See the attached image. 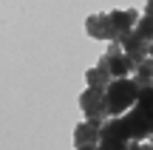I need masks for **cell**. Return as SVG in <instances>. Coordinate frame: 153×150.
<instances>
[{"label": "cell", "mask_w": 153, "mask_h": 150, "mask_svg": "<svg viewBox=\"0 0 153 150\" xmlns=\"http://www.w3.org/2000/svg\"><path fill=\"white\" fill-rule=\"evenodd\" d=\"M136 23H139V14L133 9H116V11H108V14H91L85 20V31L97 40L119 43L125 34L133 31Z\"/></svg>", "instance_id": "6da1fadb"}, {"label": "cell", "mask_w": 153, "mask_h": 150, "mask_svg": "<svg viewBox=\"0 0 153 150\" xmlns=\"http://www.w3.org/2000/svg\"><path fill=\"white\" fill-rule=\"evenodd\" d=\"M139 91L142 85L131 77H116L111 79V85L105 88V102H108V113L111 116H122L125 111H131L139 102Z\"/></svg>", "instance_id": "7a4b0ae2"}, {"label": "cell", "mask_w": 153, "mask_h": 150, "mask_svg": "<svg viewBox=\"0 0 153 150\" xmlns=\"http://www.w3.org/2000/svg\"><path fill=\"white\" fill-rule=\"evenodd\" d=\"M99 68H102V71H108L111 77L116 79V77H128L136 65H133V60L125 54L122 43H111V48L99 57Z\"/></svg>", "instance_id": "3957f363"}, {"label": "cell", "mask_w": 153, "mask_h": 150, "mask_svg": "<svg viewBox=\"0 0 153 150\" xmlns=\"http://www.w3.org/2000/svg\"><path fill=\"white\" fill-rule=\"evenodd\" d=\"M79 108H82V113H85V119H94V122H99V125L111 116L108 113V102H105V88L88 85V91L79 96Z\"/></svg>", "instance_id": "277c9868"}, {"label": "cell", "mask_w": 153, "mask_h": 150, "mask_svg": "<svg viewBox=\"0 0 153 150\" xmlns=\"http://www.w3.org/2000/svg\"><path fill=\"white\" fill-rule=\"evenodd\" d=\"M128 142H133V139H131V133L125 130V125H122L119 116L105 119V122H102V139H99V147H102V150H122V147H131Z\"/></svg>", "instance_id": "5b68a950"}, {"label": "cell", "mask_w": 153, "mask_h": 150, "mask_svg": "<svg viewBox=\"0 0 153 150\" xmlns=\"http://www.w3.org/2000/svg\"><path fill=\"white\" fill-rule=\"evenodd\" d=\"M99 139H102V125H99V122L88 119V122L76 125V130H74V147H79V150H85V147H97Z\"/></svg>", "instance_id": "8992f818"}, {"label": "cell", "mask_w": 153, "mask_h": 150, "mask_svg": "<svg viewBox=\"0 0 153 150\" xmlns=\"http://www.w3.org/2000/svg\"><path fill=\"white\" fill-rule=\"evenodd\" d=\"M119 43H122V48H125V54L133 60V65H139L145 57H150V43H148L145 37H139V34H136V28H133L131 34H125Z\"/></svg>", "instance_id": "52a82bcc"}, {"label": "cell", "mask_w": 153, "mask_h": 150, "mask_svg": "<svg viewBox=\"0 0 153 150\" xmlns=\"http://www.w3.org/2000/svg\"><path fill=\"white\" fill-rule=\"evenodd\" d=\"M136 82L139 85H153V57H145L136 65Z\"/></svg>", "instance_id": "ba28073f"}, {"label": "cell", "mask_w": 153, "mask_h": 150, "mask_svg": "<svg viewBox=\"0 0 153 150\" xmlns=\"http://www.w3.org/2000/svg\"><path fill=\"white\" fill-rule=\"evenodd\" d=\"M85 79H88V85H94V88H108L114 77H111L108 71H102V68L97 65V68H91V71L85 74Z\"/></svg>", "instance_id": "9c48e42d"}, {"label": "cell", "mask_w": 153, "mask_h": 150, "mask_svg": "<svg viewBox=\"0 0 153 150\" xmlns=\"http://www.w3.org/2000/svg\"><path fill=\"white\" fill-rule=\"evenodd\" d=\"M133 28H136V34H139V37H145L148 43H153V17H150V14L139 17V23H136Z\"/></svg>", "instance_id": "30bf717a"}, {"label": "cell", "mask_w": 153, "mask_h": 150, "mask_svg": "<svg viewBox=\"0 0 153 150\" xmlns=\"http://www.w3.org/2000/svg\"><path fill=\"white\" fill-rule=\"evenodd\" d=\"M145 14H150V17H153V0H148V6H145Z\"/></svg>", "instance_id": "8fae6325"}, {"label": "cell", "mask_w": 153, "mask_h": 150, "mask_svg": "<svg viewBox=\"0 0 153 150\" xmlns=\"http://www.w3.org/2000/svg\"><path fill=\"white\" fill-rule=\"evenodd\" d=\"M150 57H153V43H150Z\"/></svg>", "instance_id": "7c38bea8"}, {"label": "cell", "mask_w": 153, "mask_h": 150, "mask_svg": "<svg viewBox=\"0 0 153 150\" xmlns=\"http://www.w3.org/2000/svg\"><path fill=\"white\" fill-rule=\"evenodd\" d=\"M150 142H153V136H150ZM150 147H153V145H150Z\"/></svg>", "instance_id": "4fadbf2b"}]
</instances>
